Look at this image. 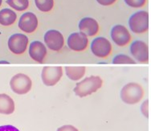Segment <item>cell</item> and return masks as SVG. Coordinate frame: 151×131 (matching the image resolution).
Masks as SVG:
<instances>
[{"mask_svg": "<svg viewBox=\"0 0 151 131\" xmlns=\"http://www.w3.org/2000/svg\"><path fill=\"white\" fill-rule=\"evenodd\" d=\"M15 111V102L7 94L0 93V114L9 115Z\"/></svg>", "mask_w": 151, "mask_h": 131, "instance_id": "obj_15", "label": "cell"}, {"mask_svg": "<svg viewBox=\"0 0 151 131\" xmlns=\"http://www.w3.org/2000/svg\"><path fill=\"white\" fill-rule=\"evenodd\" d=\"M141 110H142V113L143 114V115L148 118L149 117V101L146 100L145 101L143 102V104L142 105V107H141Z\"/></svg>", "mask_w": 151, "mask_h": 131, "instance_id": "obj_22", "label": "cell"}, {"mask_svg": "<svg viewBox=\"0 0 151 131\" xmlns=\"http://www.w3.org/2000/svg\"><path fill=\"white\" fill-rule=\"evenodd\" d=\"M112 63L114 64H134L137 62L129 55L125 54H118L113 57Z\"/></svg>", "mask_w": 151, "mask_h": 131, "instance_id": "obj_20", "label": "cell"}, {"mask_svg": "<svg viewBox=\"0 0 151 131\" xmlns=\"http://www.w3.org/2000/svg\"><path fill=\"white\" fill-rule=\"evenodd\" d=\"M17 20V14L10 8H3L0 11V24L2 26L9 27Z\"/></svg>", "mask_w": 151, "mask_h": 131, "instance_id": "obj_16", "label": "cell"}, {"mask_svg": "<svg viewBox=\"0 0 151 131\" xmlns=\"http://www.w3.org/2000/svg\"><path fill=\"white\" fill-rule=\"evenodd\" d=\"M63 76V68L60 66L44 67L41 73L42 81L47 86H54Z\"/></svg>", "mask_w": 151, "mask_h": 131, "instance_id": "obj_10", "label": "cell"}, {"mask_svg": "<svg viewBox=\"0 0 151 131\" xmlns=\"http://www.w3.org/2000/svg\"><path fill=\"white\" fill-rule=\"evenodd\" d=\"M38 25L39 21L37 16L31 12L23 13L18 22V27L19 29L27 34L34 33L37 30Z\"/></svg>", "mask_w": 151, "mask_h": 131, "instance_id": "obj_11", "label": "cell"}, {"mask_svg": "<svg viewBox=\"0 0 151 131\" xmlns=\"http://www.w3.org/2000/svg\"><path fill=\"white\" fill-rule=\"evenodd\" d=\"M10 87L14 93L23 95L30 92L32 89V81L27 75L19 73L15 74L11 79Z\"/></svg>", "mask_w": 151, "mask_h": 131, "instance_id": "obj_5", "label": "cell"}, {"mask_svg": "<svg viewBox=\"0 0 151 131\" xmlns=\"http://www.w3.org/2000/svg\"><path fill=\"white\" fill-rule=\"evenodd\" d=\"M129 51L136 62L141 64H147L149 62V47L144 41H133L129 47Z\"/></svg>", "mask_w": 151, "mask_h": 131, "instance_id": "obj_9", "label": "cell"}, {"mask_svg": "<svg viewBox=\"0 0 151 131\" xmlns=\"http://www.w3.org/2000/svg\"><path fill=\"white\" fill-rule=\"evenodd\" d=\"M10 62L7 61V60H0V64H9Z\"/></svg>", "mask_w": 151, "mask_h": 131, "instance_id": "obj_26", "label": "cell"}, {"mask_svg": "<svg viewBox=\"0 0 151 131\" xmlns=\"http://www.w3.org/2000/svg\"><path fill=\"white\" fill-rule=\"evenodd\" d=\"M65 73L66 75L70 80L72 81H79L84 76L85 72H86V68L84 66H80V67H65Z\"/></svg>", "mask_w": 151, "mask_h": 131, "instance_id": "obj_17", "label": "cell"}, {"mask_svg": "<svg viewBox=\"0 0 151 131\" xmlns=\"http://www.w3.org/2000/svg\"><path fill=\"white\" fill-rule=\"evenodd\" d=\"M129 27L137 35L144 34L149 29V13L146 11H138L129 19Z\"/></svg>", "mask_w": 151, "mask_h": 131, "instance_id": "obj_3", "label": "cell"}, {"mask_svg": "<svg viewBox=\"0 0 151 131\" xmlns=\"http://www.w3.org/2000/svg\"><path fill=\"white\" fill-rule=\"evenodd\" d=\"M0 131H19L15 126L12 125H5L0 126Z\"/></svg>", "mask_w": 151, "mask_h": 131, "instance_id": "obj_24", "label": "cell"}, {"mask_svg": "<svg viewBox=\"0 0 151 131\" xmlns=\"http://www.w3.org/2000/svg\"><path fill=\"white\" fill-rule=\"evenodd\" d=\"M96 2L101 6H108L114 4L116 2V0H96Z\"/></svg>", "mask_w": 151, "mask_h": 131, "instance_id": "obj_23", "label": "cell"}, {"mask_svg": "<svg viewBox=\"0 0 151 131\" xmlns=\"http://www.w3.org/2000/svg\"><path fill=\"white\" fill-rule=\"evenodd\" d=\"M28 53L30 57L39 64H42L44 62L47 53V47L41 41L35 40L30 44L28 48Z\"/></svg>", "mask_w": 151, "mask_h": 131, "instance_id": "obj_14", "label": "cell"}, {"mask_svg": "<svg viewBox=\"0 0 151 131\" xmlns=\"http://www.w3.org/2000/svg\"><path fill=\"white\" fill-rule=\"evenodd\" d=\"M6 3L17 12L26 11L29 7V0H6Z\"/></svg>", "mask_w": 151, "mask_h": 131, "instance_id": "obj_18", "label": "cell"}, {"mask_svg": "<svg viewBox=\"0 0 151 131\" xmlns=\"http://www.w3.org/2000/svg\"><path fill=\"white\" fill-rule=\"evenodd\" d=\"M57 131H78V130L73 125H64L60 127Z\"/></svg>", "mask_w": 151, "mask_h": 131, "instance_id": "obj_25", "label": "cell"}, {"mask_svg": "<svg viewBox=\"0 0 151 131\" xmlns=\"http://www.w3.org/2000/svg\"><path fill=\"white\" fill-rule=\"evenodd\" d=\"M120 96L125 103L128 105H134L142 100L144 96V90L141 85L131 82L122 88Z\"/></svg>", "mask_w": 151, "mask_h": 131, "instance_id": "obj_2", "label": "cell"}, {"mask_svg": "<svg viewBox=\"0 0 151 131\" xmlns=\"http://www.w3.org/2000/svg\"><path fill=\"white\" fill-rule=\"evenodd\" d=\"M90 49L92 53L96 57L106 59L113 52V46L108 39L99 36L91 42Z\"/></svg>", "mask_w": 151, "mask_h": 131, "instance_id": "obj_4", "label": "cell"}, {"mask_svg": "<svg viewBox=\"0 0 151 131\" xmlns=\"http://www.w3.org/2000/svg\"><path fill=\"white\" fill-rule=\"evenodd\" d=\"M68 47L74 52H83L88 46V40L81 32H73L67 40Z\"/></svg>", "mask_w": 151, "mask_h": 131, "instance_id": "obj_12", "label": "cell"}, {"mask_svg": "<svg viewBox=\"0 0 151 131\" xmlns=\"http://www.w3.org/2000/svg\"><path fill=\"white\" fill-rule=\"evenodd\" d=\"M34 1L38 10L45 13L51 12L55 4L54 0H34Z\"/></svg>", "mask_w": 151, "mask_h": 131, "instance_id": "obj_19", "label": "cell"}, {"mask_svg": "<svg viewBox=\"0 0 151 131\" xmlns=\"http://www.w3.org/2000/svg\"><path fill=\"white\" fill-rule=\"evenodd\" d=\"M2 3H3V0H0V6H2Z\"/></svg>", "mask_w": 151, "mask_h": 131, "instance_id": "obj_27", "label": "cell"}, {"mask_svg": "<svg viewBox=\"0 0 151 131\" xmlns=\"http://www.w3.org/2000/svg\"><path fill=\"white\" fill-rule=\"evenodd\" d=\"M80 32L86 36H94L98 34L100 25L98 22L92 17H84L81 19L78 24Z\"/></svg>", "mask_w": 151, "mask_h": 131, "instance_id": "obj_13", "label": "cell"}, {"mask_svg": "<svg viewBox=\"0 0 151 131\" xmlns=\"http://www.w3.org/2000/svg\"><path fill=\"white\" fill-rule=\"evenodd\" d=\"M110 36L114 44L119 47H125L128 45L132 40L130 32L122 24H116L112 27Z\"/></svg>", "mask_w": 151, "mask_h": 131, "instance_id": "obj_8", "label": "cell"}, {"mask_svg": "<svg viewBox=\"0 0 151 131\" xmlns=\"http://www.w3.org/2000/svg\"><path fill=\"white\" fill-rule=\"evenodd\" d=\"M44 41L45 46L54 52H60L64 45L63 34L57 30H48L44 34Z\"/></svg>", "mask_w": 151, "mask_h": 131, "instance_id": "obj_7", "label": "cell"}, {"mask_svg": "<svg viewBox=\"0 0 151 131\" xmlns=\"http://www.w3.org/2000/svg\"><path fill=\"white\" fill-rule=\"evenodd\" d=\"M28 37L22 33H15L12 35L7 41L9 50L15 55H22L26 52L28 47Z\"/></svg>", "mask_w": 151, "mask_h": 131, "instance_id": "obj_6", "label": "cell"}, {"mask_svg": "<svg viewBox=\"0 0 151 131\" xmlns=\"http://www.w3.org/2000/svg\"><path fill=\"white\" fill-rule=\"evenodd\" d=\"M102 85L103 81L101 76H90L78 82L73 91L76 96L84 97L96 93L102 87Z\"/></svg>", "mask_w": 151, "mask_h": 131, "instance_id": "obj_1", "label": "cell"}, {"mask_svg": "<svg viewBox=\"0 0 151 131\" xmlns=\"http://www.w3.org/2000/svg\"><path fill=\"white\" fill-rule=\"evenodd\" d=\"M125 4L132 8H141L145 6L147 0H124Z\"/></svg>", "mask_w": 151, "mask_h": 131, "instance_id": "obj_21", "label": "cell"}]
</instances>
